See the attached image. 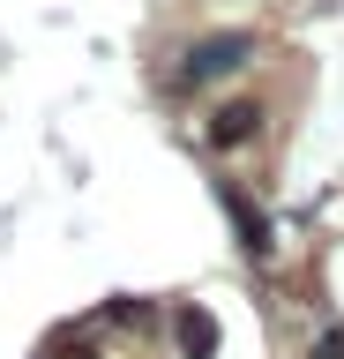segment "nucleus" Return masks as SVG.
Here are the masks:
<instances>
[{
	"label": "nucleus",
	"instance_id": "nucleus-1",
	"mask_svg": "<svg viewBox=\"0 0 344 359\" xmlns=\"http://www.w3.org/2000/svg\"><path fill=\"white\" fill-rule=\"evenodd\" d=\"M254 53H262V38H254V30H209V38H195V45L180 53V67H172V90L225 83V75H240Z\"/></svg>",
	"mask_w": 344,
	"mask_h": 359
},
{
	"label": "nucleus",
	"instance_id": "nucleus-2",
	"mask_svg": "<svg viewBox=\"0 0 344 359\" xmlns=\"http://www.w3.org/2000/svg\"><path fill=\"white\" fill-rule=\"evenodd\" d=\"M262 120H270V105L262 97H225V105H209V120H202V142L209 150H247L254 135H262Z\"/></svg>",
	"mask_w": 344,
	"mask_h": 359
},
{
	"label": "nucleus",
	"instance_id": "nucleus-3",
	"mask_svg": "<svg viewBox=\"0 0 344 359\" xmlns=\"http://www.w3.org/2000/svg\"><path fill=\"white\" fill-rule=\"evenodd\" d=\"M217 210H225L232 224H240V247H247L254 262H270V247H277V232H270V217H262V202L240 187V180H217Z\"/></svg>",
	"mask_w": 344,
	"mask_h": 359
},
{
	"label": "nucleus",
	"instance_id": "nucleus-4",
	"mask_svg": "<svg viewBox=\"0 0 344 359\" xmlns=\"http://www.w3.org/2000/svg\"><path fill=\"white\" fill-rule=\"evenodd\" d=\"M165 330H172V352L180 359H217V344H225V330H217V314L202 299H180V307L165 314Z\"/></svg>",
	"mask_w": 344,
	"mask_h": 359
},
{
	"label": "nucleus",
	"instance_id": "nucleus-5",
	"mask_svg": "<svg viewBox=\"0 0 344 359\" xmlns=\"http://www.w3.org/2000/svg\"><path fill=\"white\" fill-rule=\"evenodd\" d=\"M113 322H120V330H142V322H150V307H135V299H120V307H113Z\"/></svg>",
	"mask_w": 344,
	"mask_h": 359
},
{
	"label": "nucleus",
	"instance_id": "nucleus-6",
	"mask_svg": "<svg viewBox=\"0 0 344 359\" xmlns=\"http://www.w3.org/2000/svg\"><path fill=\"white\" fill-rule=\"evenodd\" d=\"M46 359H97V352H90V344H83V337H60V344H53Z\"/></svg>",
	"mask_w": 344,
	"mask_h": 359
},
{
	"label": "nucleus",
	"instance_id": "nucleus-7",
	"mask_svg": "<svg viewBox=\"0 0 344 359\" xmlns=\"http://www.w3.org/2000/svg\"><path fill=\"white\" fill-rule=\"evenodd\" d=\"M315 359H344V330H329V337H322V344H315Z\"/></svg>",
	"mask_w": 344,
	"mask_h": 359
}]
</instances>
